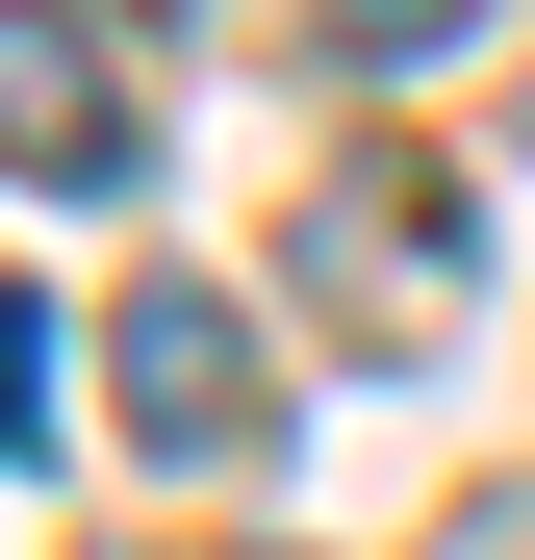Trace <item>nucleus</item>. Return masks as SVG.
Here are the masks:
<instances>
[{
	"label": "nucleus",
	"mask_w": 535,
	"mask_h": 560,
	"mask_svg": "<svg viewBox=\"0 0 535 560\" xmlns=\"http://www.w3.org/2000/svg\"><path fill=\"white\" fill-rule=\"evenodd\" d=\"M281 280H306L332 331H383V357H433V331L485 306V205H460L433 153H332V178H306V255H281Z\"/></svg>",
	"instance_id": "obj_1"
},
{
	"label": "nucleus",
	"mask_w": 535,
	"mask_h": 560,
	"mask_svg": "<svg viewBox=\"0 0 535 560\" xmlns=\"http://www.w3.org/2000/svg\"><path fill=\"white\" fill-rule=\"evenodd\" d=\"M103 408H128V458H178V485H205V458L281 433V357H255L230 280H128V306H103Z\"/></svg>",
	"instance_id": "obj_2"
},
{
	"label": "nucleus",
	"mask_w": 535,
	"mask_h": 560,
	"mask_svg": "<svg viewBox=\"0 0 535 560\" xmlns=\"http://www.w3.org/2000/svg\"><path fill=\"white\" fill-rule=\"evenodd\" d=\"M460 26H485V0H306V51H357V77H433Z\"/></svg>",
	"instance_id": "obj_4"
},
{
	"label": "nucleus",
	"mask_w": 535,
	"mask_h": 560,
	"mask_svg": "<svg viewBox=\"0 0 535 560\" xmlns=\"http://www.w3.org/2000/svg\"><path fill=\"white\" fill-rule=\"evenodd\" d=\"M51 357H77V331H26V306H0V458H51Z\"/></svg>",
	"instance_id": "obj_5"
},
{
	"label": "nucleus",
	"mask_w": 535,
	"mask_h": 560,
	"mask_svg": "<svg viewBox=\"0 0 535 560\" xmlns=\"http://www.w3.org/2000/svg\"><path fill=\"white\" fill-rule=\"evenodd\" d=\"M0 153L51 178V205H103V178H153V77L103 0H0Z\"/></svg>",
	"instance_id": "obj_3"
}]
</instances>
